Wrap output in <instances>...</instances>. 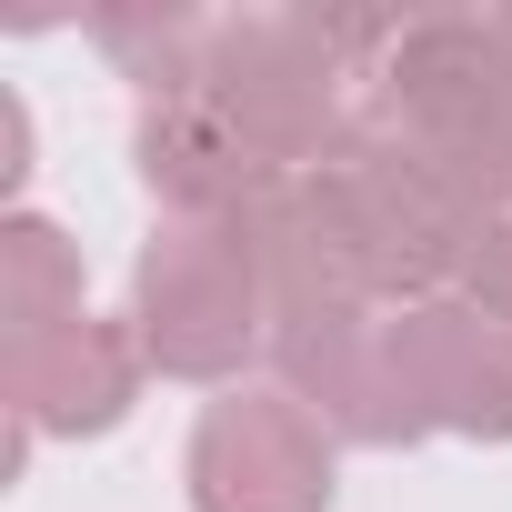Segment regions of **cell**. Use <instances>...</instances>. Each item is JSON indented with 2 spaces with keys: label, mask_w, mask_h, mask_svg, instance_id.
<instances>
[{
  "label": "cell",
  "mask_w": 512,
  "mask_h": 512,
  "mask_svg": "<svg viewBox=\"0 0 512 512\" xmlns=\"http://www.w3.org/2000/svg\"><path fill=\"white\" fill-rule=\"evenodd\" d=\"M392 11H111L141 121L131 161L171 211H251L302 181L352 131V81H372Z\"/></svg>",
  "instance_id": "6da1fadb"
},
{
  "label": "cell",
  "mask_w": 512,
  "mask_h": 512,
  "mask_svg": "<svg viewBox=\"0 0 512 512\" xmlns=\"http://www.w3.org/2000/svg\"><path fill=\"white\" fill-rule=\"evenodd\" d=\"M241 221L272 262V312H302V302H372V312L442 302L462 282L472 231H482V211L382 111H352V131L302 181L251 201Z\"/></svg>",
  "instance_id": "7a4b0ae2"
},
{
  "label": "cell",
  "mask_w": 512,
  "mask_h": 512,
  "mask_svg": "<svg viewBox=\"0 0 512 512\" xmlns=\"http://www.w3.org/2000/svg\"><path fill=\"white\" fill-rule=\"evenodd\" d=\"M372 111L482 211H512V11H412L372 61Z\"/></svg>",
  "instance_id": "3957f363"
},
{
  "label": "cell",
  "mask_w": 512,
  "mask_h": 512,
  "mask_svg": "<svg viewBox=\"0 0 512 512\" xmlns=\"http://www.w3.org/2000/svg\"><path fill=\"white\" fill-rule=\"evenodd\" d=\"M131 342L161 382H231L272 342V262L241 211H171L131 272Z\"/></svg>",
  "instance_id": "277c9868"
},
{
  "label": "cell",
  "mask_w": 512,
  "mask_h": 512,
  "mask_svg": "<svg viewBox=\"0 0 512 512\" xmlns=\"http://www.w3.org/2000/svg\"><path fill=\"white\" fill-rule=\"evenodd\" d=\"M191 512H332V432L292 392H221L181 452Z\"/></svg>",
  "instance_id": "5b68a950"
},
{
  "label": "cell",
  "mask_w": 512,
  "mask_h": 512,
  "mask_svg": "<svg viewBox=\"0 0 512 512\" xmlns=\"http://www.w3.org/2000/svg\"><path fill=\"white\" fill-rule=\"evenodd\" d=\"M272 362H282V392L312 402L332 442H362V452L422 442V422H412V402L392 382V312H372V302L272 312Z\"/></svg>",
  "instance_id": "8992f818"
},
{
  "label": "cell",
  "mask_w": 512,
  "mask_h": 512,
  "mask_svg": "<svg viewBox=\"0 0 512 512\" xmlns=\"http://www.w3.org/2000/svg\"><path fill=\"white\" fill-rule=\"evenodd\" d=\"M392 382L422 432L512 442V322L502 312H482L462 292L392 312Z\"/></svg>",
  "instance_id": "52a82bcc"
},
{
  "label": "cell",
  "mask_w": 512,
  "mask_h": 512,
  "mask_svg": "<svg viewBox=\"0 0 512 512\" xmlns=\"http://www.w3.org/2000/svg\"><path fill=\"white\" fill-rule=\"evenodd\" d=\"M141 342L131 322H71L61 342L21 352V362H0V392H11V462H31V442H91L111 422H131L141 402Z\"/></svg>",
  "instance_id": "ba28073f"
},
{
  "label": "cell",
  "mask_w": 512,
  "mask_h": 512,
  "mask_svg": "<svg viewBox=\"0 0 512 512\" xmlns=\"http://www.w3.org/2000/svg\"><path fill=\"white\" fill-rule=\"evenodd\" d=\"M71 322H91L81 302V241L41 211L0 221V362H21L41 342H61Z\"/></svg>",
  "instance_id": "9c48e42d"
},
{
  "label": "cell",
  "mask_w": 512,
  "mask_h": 512,
  "mask_svg": "<svg viewBox=\"0 0 512 512\" xmlns=\"http://www.w3.org/2000/svg\"><path fill=\"white\" fill-rule=\"evenodd\" d=\"M462 302H482V312H502L512 322V211L502 221H482L472 231V251H462V282H452Z\"/></svg>",
  "instance_id": "30bf717a"
},
{
  "label": "cell",
  "mask_w": 512,
  "mask_h": 512,
  "mask_svg": "<svg viewBox=\"0 0 512 512\" xmlns=\"http://www.w3.org/2000/svg\"><path fill=\"white\" fill-rule=\"evenodd\" d=\"M31 171V111H21V91H0V181H21Z\"/></svg>",
  "instance_id": "8fae6325"
}]
</instances>
